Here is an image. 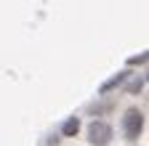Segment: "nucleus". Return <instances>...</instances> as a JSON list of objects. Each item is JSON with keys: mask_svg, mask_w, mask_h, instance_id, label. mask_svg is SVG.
Wrapping results in <instances>:
<instances>
[{"mask_svg": "<svg viewBox=\"0 0 149 146\" xmlns=\"http://www.w3.org/2000/svg\"><path fill=\"white\" fill-rule=\"evenodd\" d=\"M123 125H125V136H128L130 141L139 138V133L144 130V112H141V109H128Z\"/></svg>", "mask_w": 149, "mask_h": 146, "instance_id": "1", "label": "nucleus"}, {"mask_svg": "<svg viewBox=\"0 0 149 146\" xmlns=\"http://www.w3.org/2000/svg\"><path fill=\"white\" fill-rule=\"evenodd\" d=\"M88 141H91L93 146H107V143L112 141V127H109L107 122H93V125L88 127Z\"/></svg>", "mask_w": 149, "mask_h": 146, "instance_id": "2", "label": "nucleus"}, {"mask_svg": "<svg viewBox=\"0 0 149 146\" xmlns=\"http://www.w3.org/2000/svg\"><path fill=\"white\" fill-rule=\"evenodd\" d=\"M77 130H80V122L74 120V117L64 122V136H77Z\"/></svg>", "mask_w": 149, "mask_h": 146, "instance_id": "3", "label": "nucleus"}, {"mask_svg": "<svg viewBox=\"0 0 149 146\" xmlns=\"http://www.w3.org/2000/svg\"><path fill=\"white\" fill-rule=\"evenodd\" d=\"M123 80H125V75H117V77H112L109 82H104V88H101V90H104V93H107V90H112V88H115V85H120Z\"/></svg>", "mask_w": 149, "mask_h": 146, "instance_id": "4", "label": "nucleus"}]
</instances>
